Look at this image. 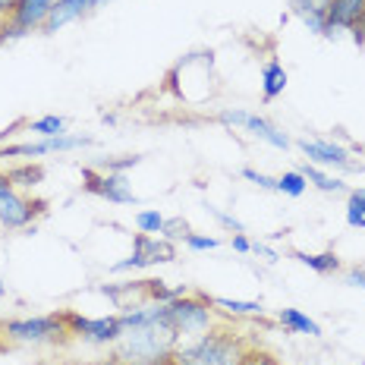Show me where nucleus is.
I'll use <instances>...</instances> for the list:
<instances>
[{"label":"nucleus","instance_id":"f257e3e1","mask_svg":"<svg viewBox=\"0 0 365 365\" xmlns=\"http://www.w3.org/2000/svg\"><path fill=\"white\" fill-rule=\"evenodd\" d=\"M123 322V337L120 344V359L133 365H170L173 353L180 346V337L167 315V302H148V306H133L120 312Z\"/></svg>","mask_w":365,"mask_h":365},{"label":"nucleus","instance_id":"f03ea898","mask_svg":"<svg viewBox=\"0 0 365 365\" xmlns=\"http://www.w3.org/2000/svg\"><path fill=\"white\" fill-rule=\"evenodd\" d=\"M246 344L237 331L230 328H211L192 340H180L173 365H240Z\"/></svg>","mask_w":365,"mask_h":365},{"label":"nucleus","instance_id":"7ed1b4c3","mask_svg":"<svg viewBox=\"0 0 365 365\" xmlns=\"http://www.w3.org/2000/svg\"><path fill=\"white\" fill-rule=\"evenodd\" d=\"M167 315H170V324L180 340H192L215 328L211 296H205V293H182L177 299H170L167 302Z\"/></svg>","mask_w":365,"mask_h":365},{"label":"nucleus","instance_id":"20e7f679","mask_svg":"<svg viewBox=\"0 0 365 365\" xmlns=\"http://www.w3.org/2000/svg\"><path fill=\"white\" fill-rule=\"evenodd\" d=\"M0 331L10 340H19V344H44V340H57V337H63V334H70L66 331V322H63V312L10 318V322L0 324Z\"/></svg>","mask_w":365,"mask_h":365},{"label":"nucleus","instance_id":"39448f33","mask_svg":"<svg viewBox=\"0 0 365 365\" xmlns=\"http://www.w3.org/2000/svg\"><path fill=\"white\" fill-rule=\"evenodd\" d=\"M177 258V246L164 237H148V233H135L133 237V252L123 262L110 264V274H123V271H142V268H155L161 262H173Z\"/></svg>","mask_w":365,"mask_h":365},{"label":"nucleus","instance_id":"423d86ee","mask_svg":"<svg viewBox=\"0 0 365 365\" xmlns=\"http://www.w3.org/2000/svg\"><path fill=\"white\" fill-rule=\"evenodd\" d=\"M66 331L76 334V337L88 340V344H117L123 337V322L120 315H104V318H86L79 312H63Z\"/></svg>","mask_w":365,"mask_h":365},{"label":"nucleus","instance_id":"0eeeda50","mask_svg":"<svg viewBox=\"0 0 365 365\" xmlns=\"http://www.w3.org/2000/svg\"><path fill=\"white\" fill-rule=\"evenodd\" d=\"M51 6H54V0H19L13 16L6 19L4 29H0V48H4L6 41H13V38H22L29 32H41Z\"/></svg>","mask_w":365,"mask_h":365},{"label":"nucleus","instance_id":"6e6552de","mask_svg":"<svg viewBox=\"0 0 365 365\" xmlns=\"http://www.w3.org/2000/svg\"><path fill=\"white\" fill-rule=\"evenodd\" d=\"M82 189L91 195H98V199L104 202H113V205H135L139 199H135V192L129 189V180L126 173H108V170H91V167H86L82 170Z\"/></svg>","mask_w":365,"mask_h":365},{"label":"nucleus","instance_id":"1a4fd4ad","mask_svg":"<svg viewBox=\"0 0 365 365\" xmlns=\"http://www.w3.org/2000/svg\"><path fill=\"white\" fill-rule=\"evenodd\" d=\"M217 123H224V126H240V129H246L249 135H255L258 142H268L271 148H290V139H287V133H280L277 126L271 123V120H264V117H258V113H249V110H220L217 113Z\"/></svg>","mask_w":365,"mask_h":365},{"label":"nucleus","instance_id":"9d476101","mask_svg":"<svg viewBox=\"0 0 365 365\" xmlns=\"http://www.w3.org/2000/svg\"><path fill=\"white\" fill-rule=\"evenodd\" d=\"M44 208H48L44 199H32V195H22L19 189H13L0 199V227L4 230H26L35 217L44 215Z\"/></svg>","mask_w":365,"mask_h":365},{"label":"nucleus","instance_id":"9b49d317","mask_svg":"<svg viewBox=\"0 0 365 365\" xmlns=\"http://www.w3.org/2000/svg\"><path fill=\"white\" fill-rule=\"evenodd\" d=\"M91 139L88 135H51V139H38V142H19V145H0V158H41V155H57V151H76V148H88Z\"/></svg>","mask_w":365,"mask_h":365},{"label":"nucleus","instance_id":"f8f14e48","mask_svg":"<svg viewBox=\"0 0 365 365\" xmlns=\"http://www.w3.org/2000/svg\"><path fill=\"white\" fill-rule=\"evenodd\" d=\"M296 145H299V151L306 155V161L315 164V167H340V170H353L356 167L353 158H349V151L331 139H299Z\"/></svg>","mask_w":365,"mask_h":365},{"label":"nucleus","instance_id":"ddd939ff","mask_svg":"<svg viewBox=\"0 0 365 365\" xmlns=\"http://www.w3.org/2000/svg\"><path fill=\"white\" fill-rule=\"evenodd\" d=\"M104 0H54V6H51V13H48V19H44V26H41V32H57V29H63V26H70V22L76 19H82V16H88L95 6H101Z\"/></svg>","mask_w":365,"mask_h":365},{"label":"nucleus","instance_id":"4468645a","mask_svg":"<svg viewBox=\"0 0 365 365\" xmlns=\"http://www.w3.org/2000/svg\"><path fill=\"white\" fill-rule=\"evenodd\" d=\"M334 0H290L293 16L309 29L312 35H328V13Z\"/></svg>","mask_w":365,"mask_h":365},{"label":"nucleus","instance_id":"2eb2a0df","mask_svg":"<svg viewBox=\"0 0 365 365\" xmlns=\"http://www.w3.org/2000/svg\"><path fill=\"white\" fill-rule=\"evenodd\" d=\"M365 19V0H334L328 13V35L353 32Z\"/></svg>","mask_w":365,"mask_h":365},{"label":"nucleus","instance_id":"dca6fc26","mask_svg":"<svg viewBox=\"0 0 365 365\" xmlns=\"http://www.w3.org/2000/svg\"><path fill=\"white\" fill-rule=\"evenodd\" d=\"M277 322L284 324L290 334H306V337H322V324L315 318H309L302 309H280Z\"/></svg>","mask_w":365,"mask_h":365},{"label":"nucleus","instance_id":"f3484780","mask_svg":"<svg viewBox=\"0 0 365 365\" xmlns=\"http://www.w3.org/2000/svg\"><path fill=\"white\" fill-rule=\"evenodd\" d=\"M284 88H287V70L277 63V60H268V63L262 66V98H264V104L284 95Z\"/></svg>","mask_w":365,"mask_h":365},{"label":"nucleus","instance_id":"a211bd4d","mask_svg":"<svg viewBox=\"0 0 365 365\" xmlns=\"http://www.w3.org/2000/svg\"><path fill=\"white\" fill-rule=\"evenodd\" d=\"M290 258H296V262L306 264V268L315 271V274H337L340 271L337 252H318V255H312V252H299V249H293Z\"/></svg>","mask_w":365,"mask_h":365},{"label":"nucleus","instance_id":"6ab92c4d","mask_svg":"<svg viewBox=\"0 0 365 365\" xmlns=\"http://www.w3.org/2000/svg\"><path fill=\"white\" fill-rule=\"evenodd\" d=\"M6 177H10L13 189H35L38 182H44V167L35 164V161H22L16 167H10Z\"/></svg>","mask_w":365,"mask_h":365},{"label":"nucleus","instance_id":"aec40b11","mask_svg":"<svg viewBox=\"0 0 365 365\" xmlns=\"http://www.w3.org/2000/svg\"><path fill=\"white\" fill-rule=\"evenodd\" d=\"M302 177L309 180V186H315V189H322V192H346V182L340 180V177H331L324 167H315V164H306L302 167Z\"/></svg>","mask_w":365,"mask_h":365},{"label":"nucleus","instance_id":"412c9836","mask_svg":"<svg viewBox=\"0 0 365 365\" xmlns=\"http://www.w3.org/2000/svg\"><path fill=\"white\" fill-rule=\"evenodd\" d=\"M211 306L220 309V312H224V315H233V318H240V315H262V312H264L262 302L227 299V296H211Z\"/></svg>","mask_w":365,"mask_h":365},{"label":"nucleus","instance_id":"4be33fe9","mask_svg":"<svg viewBox=\"0 0 365 365\" xmlns=\"http://www.w3.org/2000/svg\"><path fill=\"white\" fill-rule=\"evenodd\" d=\"M346 227L365 230V186L353 189V192L346 195Z\"/></svg>","mask_w":365,"mask_h":365},{"label":"nucleus","instance_id":"5701e85b","mask_svg":"<svg viewBox=\"0 0 365 365\" xmlns=\"http://www.w3.org/2000/svg\"><path fill=\"white\" fill-rule=\"evenodd\" d=\"M164 215L158 208H142L135 211V227H139V233H148V237H161L164 233Z\"/></svg>","mask_w":365,"mask_h":365},{"label":"nucleus","instance_id":"b1692460","mask_svg":"<svg viewBox=\"0 0 365 365\" xmlns=\"http://www.w3.org/2000/svg\"><path fill=\"white\" fill-rule=\"evenodd\" d=\"M29 133L41 135V139H51V135H63L66 133V120L57 117V113H48V117H38L29 123Z\"/></svg>","mask_w":365,"mask_h":365},{"label":"nucleus","instance_id":"393cba45","mask_svg":"<svg viewBox=\"0 0 365 365\" xmlns=\"http://www.w3.org/2000/svg\"><path fill=\"white\" fill-rule=\"evenodd\" d=\"M142 290H145L148 302H170V299H177V296L189 293L186 287H173V290H170L164 280H142Z\"/></svg>","mask_w":365,"mask_h":365},{"label":"nucleus","instance_id":"a878e982","mask_svg":"<svg viewBox=\"0 0 365 365\" xmlns=\"http://www.w3.org/2000/svg\"><path fill=\"white\" fill-rule=\"evenodd\" d=\"M306 189H309V180L302 177V170H287L277 177V192L290 195V199H299Z\"/></svg>","mask_w":365,"mask_h":365},{"label":"nucleus","instance_id":"bb28decb","mask_svg":"<svg viewBox=\"0 0 365 365\" xmlns=\"http://www.w3.org/2000/svg\"><path fill=\"white\" fill-rule=\"evenodd\" d=\"M182 242H186V249H192V252H211V249L220 246V240L208 237V233H189Z\"/></svg>","mask_w":365,"mask_h":365},{"label":"nucleus","instance_id":"cd10ccee","mask_svg":"<svg viewBox=\"0 0 365 365\" xmlns=\"http://www.w3.org/2000/svg\"><path fill=\"white\" fill-rule=\"evenodd\" d=\"M242 180H249L258 189H268V192H277V177H268L262 170H252V167H242Z\"/></svg>","mask_w":365,"mask_h":365},{"label":"nucleus","instance_id":"c85d7f7f","mask_svg":"<svg viewBox=\"0 0 365 365\" xmlns=\"http://www.w3.org/2000/svg\"><path fill=\"white\" fill-rule=\"evenodd\" d=\"M189 233H192V230H189V224H186L182 217H170V220H164V233H161L164 240L177 242V240H186Z\"/></svg>","mask_w":365,"mask_h":365},{"label":"nucleus","instance_id":"c756f323","mask_svg":"<svg viewBox=\"0 0 365 365\" xmlns=\"http://www.w3.org/2000/svg\"><path fill=\"white\" fill-rule=\"evenodd\" d=\"M240 365H280V362L274 359L271 353H264V349H252V346H249L246 353H242Z\"/></svg>","mask_w":365,"mask_h":365},{"label":"nucleus","instance_id":"7c9ffc66","mask_svg":"<svg viewBox=\"0 0 365 365\" xmlns=\"http://www.w3.org/2000/svg\"><path fill=\"white\" fill-rule=\"evenodd\" d=\"M208 215H211V217H215V220H217V224H220V227H227V230H230V233H246V227H242V224H240V220H237V217L224 215V211H220V208H211V205H208Z\"/></svg>","mask_w":365,"mask_h":365},{"label":"nucleus","instance_id":"2f4dec72","mask_svg":"<svg viewBox=\"0 0 365 365\" xmlns=\"http://www.w3.org/2000/svg\"><path fill=\"white\" fill-rule=\"evenodd\" d=\"M135 164H142V158H139V155L120 158V161H108V173H126L129 167H135Z\"/></svg>","mask_w":365,"mask_h":365},{"label":"nucleus","instance_id":"473e14b6","mask_svg":"<svg viewBox=\"0 0 365 365\" xmlns=\"http://www.w3.org/2000/svg\"><path fill=\"white\" fill-rule=\"evenodd\" d=\"M344 280H346V287H356V290H365V268H346V274H344Z\"/></svg>","mask_w":365,"mask_h":365},{"label":"nucleus","instance_id":"72a5a7b5","mask_svg":"<svg viewBox=\"0 0 365 365\" xmlns=\"http://www.w3.org/2000/svg\"><path fill=\"white\" fill-rule=\"evenodd\" d=\"M230 246H233V252H240V255H249V252H252V242H249L246 233H233V237H230Z\"/></svg>","mask_w":365,"mask_h":365},{"label":"nucleus","instance_id":"f704fd0d","mask_svg":"<svg viewBox=\"0 0 365 365\" xmlns=\"http://www.w3.org/2000/svg\"><path fill=\"white\" fill-rule=\"evenodd\" d=\"M6 192H13V182H10V177H6V170H0V199H4Z\"/></svg>","mask_w":365,"mask_h":365},{"label":"nucleus","instance_id":"c9c22d12","mask_svg":"<svg viewBox=\"0 0 365 365\" xmlns=\"http://www.w3.org/2000/svg\"><path fill=\"white\" fill-rule=\"evenodd\" d=\"M19 0H0V13H6V16H13V10H16Z\"/></svg>","mask_w":365,"mask_h":365},{"label":"nucleus","instance_id":"e433bc0d","mask_svg":"<svg viewBox=\"0 0 365 365\" xmlns=\"http://www.w3.org/2000/svg\"><path fill=\"white\" fill-rule=\"evenodd\" d=\"M95 365H133V362H126V359H120V356H113V359H101V362H95Z\"/></svg>","mask_w":365,"mask_h":365},{"label":"nucleus","instance_id":"4c0bfd02","mask_svg":"<svg viewBox=\"0 0 365 365\" xmlns=\"http://www.w3.org/2000/svg\"><path fill=\"white\" fill-rule=\"evenodd\" d=\"M0 296H6V287H4V280H0Z\"/></svg>","mask_w":365,"mask_h":365},{"label":"nucleus","instance_id":"58836bf2","mask_svg":"<svg viewBox=\"0 0 365 365\" xmlns=\"http://www.w3.org/2000/svg\"><path fill=\"white\" fill-rule=\"evenodd\" d=\"M0 230H4V227H0Z\"/></svg>","mask_w":365,"mask_h":365}]
</instances>
